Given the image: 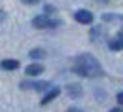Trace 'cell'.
Returning <instances> with one entry per match:
<instances>
[{
	"instance_id": "9c48e42d",
	"label": "cell",
	"mask_w": 123,
	"mask_h": 112,
	"mask_svg": "<svg viewBox=\"0 0 123 112\" xmlns=\"http://www.w3.org/2000/svg\"><path fill=\"white\" fill-rule=\"evenodd\" d=\"M29 57H32V59H42V57H46V51L42 48H34V49H31Z\"/></svg>"
},
{
	"instance_id": "8fae6325",
	"label": "cell",
	"mask_w": 123,
	"mask_h": 112,
	"mask_svg": "<svg viewBox=\"0 0 123 112\" xmlns=\"http://www.w3.org/2000/svg\"><path fill=\"white\" fill-rule=\"evenodd\" d=\"M102 19H104V21H117V19H119V21H123V15H110V13H104V15H102Z\"/></svg>"
},
{
	"instance_id": "ba28073f",
	"label": "cell",
	"mask_w": 123,
	"mask_h": 112,
	"mask_svg": "<svg viewBox=\"0 0 123 112\" xmlns=\"http://www.w3.org/2000/svg\"><path fill=\"white\" fill-rule=\"evenodd\" d=\"M0 66H2L4 70H15V68H19V61H17V59H4V61L0 63Z\"/></svg>"
},
{
	"instance_id": "5bb4252c",
	"label": "cell",
	"mask_w": 123,
	"mask_h": 112,
	"mask_svg": "<svg viewBox=\"0 0 123 112\" xmlns=\"http://www.w3.org/2000/svg\"><path fill=\"white\" fill-rule=\"evenodd\" d=\"M4 19H6V12H4V10H0V21H4Z\"/></svg>"
},
{
	"instance_id": "9a60e30c",
	"label": "cell",
	"mask_w": 123,
	"mask_h": 112,
	"mask_svg": "<svg viewBox=\"0 0 123 112\" xmlns=\"http://www.w3.org/2000/svg\"><path fill=\"white\" fill-rule=\"evenodd\" d=\"M66 112H81V110H80V108H76V106H72V108H68Z\"/></svg>"
},
{
	"instance_id": "5b68a950",
	"label": "cell",
	"mask_w": 123,
	"mask_h": 112,
	"mask_svg": "<svg viewBox=\"0 0 123 112\" xmlns=\"http://www.w3.org/2000/svg\"><path fill=\"white\" fill-rule=\"evenodd\" d=\"M25 72H27V76H40V74L44 72V65L32 63V65H29V66L25 68Z\"/></svg>"
},
{
	"instance_id": "e0dca14e",
	"label": "cell",
	"mask_w": 123,
	"mask_h": 112,
	"mask_svg": "<svg viewBox=\"0 0 123 112\" xmlns=\"http://www.w3.org/2000/svg\"><path fill=\"white\" fill-rule=\"evenodd\" d=\"M121 36H123V32H121Z\"/></svg>"
},
{
	"instance_id": "30bf717a",
	"label": "cell",
	"mask_w": 123,
	"mask_h": 112,
	"mask_svg": "<svg viewBox=\"0 0 123 112\" xmlns=\"http://www.w3.org/2000/svg\"><path fill=\"white\" fill-rule=\"evenodd\" d=\"M68 93L72 97H80L81 95V87H80L78 84H72V86H68Z\"/></svg>"
},
{
	"instance_id": "7c38bea8",
	"label": "cell",
	"mask_w": 123,
	"mask_h": 112,
	"mask_svg": "<svg viewBox=\"0 0 123 112\" xmlns=\"http://www.w3.org/2000/svg\"><path fill=\"white\" fill-rule=\"evenodd\" d=\"M53 12H55L53 6H46V13H44V15H49V13H53Z\"/></svg>"
},
{
	"instance_id": "4fadbf2b",
	"label": "cell",
	"mask_w": 123,
	"mask_h": 112,
	"mask_svg": "<svg viewBox=\"0 0 123 112\" xmlns=\"http://www.w3.org/2000/svg\"><path fill=\"white\" fill-rule=\"evenodd\" d=\"M117 103H119V105H123V91H119V93H117Z\"/></svg>"
},
{
	"instance_id": "277c9868",
	"label": "cell",
	"mask_w": 123,
	"mask_h": 112,
	"mask_svg": "<svg viewBox=\"0 0 123 112\" xmlns=\"http://www.w3.org/2000/svg\"><path fill=\"white\" fill-rule=\"evenodd\" d=\"M21 87L23 89H36V91H44V89H47L49 87V84L47 82H21Z\"/></svg>"
},
{
	"instance_id": "52a82bcc",
	"label": "cell",
	"mask_w": 123,
	"mask_h": 112,
	"mask_svg": "<svg viewBox=\"0 0 123 112\" xmlns=\"http://www.w3.org/2000/svg\"><path fill=\"white\" fill-rule=\"evenodd\" d=\"M59 93H61V89H59V87H53V89H49L46 95L42 97V105H47V103H51L55 97H59Z\"/></svg>"
},
{
	"instance_id": "3957f363",
	"label": "cell",
	"mask_w": 123,
	"mask_h": 112,
	"mask_svg": "<svg viewBox=\"0 0 123 112\" xmlns=\"http://www.w3.org/2000/svg\"><path fill=\"white\" fill-rule=\"evenodd\" d=\"M74 19H76L78 23H81V25H91L93 23V13L89 10H78L76 13H74Z\"/></svg>"
},
{
	"instance_id": "6da1fadb",
	"label": "cell",
	"mask_w": 123,
	"mask_h": 112,
	"mask_svg": "<svg viewBox=\"0 0 123 112\" xmlns=\"http://www.w3.org/2000/svg\"><path fill=\"white\" fill-rule=\"evenodd\" d=\"M72 70L80 74V76H83V78H95V76H100L104 70H102V66L100 63L89 55V53H81V55H78L74 65H72Z\"/></svg>"
},
{
	"instance_id": "7a4b0ae2",
	"label": "cell",
	"mask_w": 123,
	"mask_h": 112,
	"mask_svg": "<svg viewBox=\"0 0 123 112\" xmlns=\"http://www.w3.org/2000/svg\"><path fill=\"white\" fill-rule=\"evenodd\" d=\"M32 25H34L36 29H49V27L61 25V21H59V19H51L49 15H36L32 19Z\"/></svg>"
},
{
	"instance_id": "2e32d148",
	"label": "cell",
	"mask_w": 123,
	"mask_h": 112,
	"mask_svg": "<svg viewBox=\"0 0 123 112\" xmlns=\"http://www.w3.org/2000/svg\"><path fill=\"white\" fill-rule=\"evenodd\" d=\"M110 112H123V108H112Z\"/></svg>"
},
{
	"instance_id": "8992f818",
	"label": "cell",
	"mask_w": 123,
	"mask_h": 112,
	"mask_svg": "<svg viewBox=\"0 0 123 112\" xmlns=\"http://www.w3.org/2000/svg\"><path fill=\"white\" fill-rule=\"evenodd\" d=\"M108 48L112 49V51H119V49H123V36L119 34V36L112 38V40L108 42Z\"/></svg>"
}]
</instances>
